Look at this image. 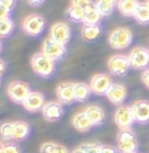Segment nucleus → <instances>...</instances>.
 Wrapping results in <instances>:
<instances>
[{
	"mask_svg": "<svg viewBox=\"0 0 149 153\" xmlns=\"http://www.w3.org/2000/svg\"><path fill=\"white\" fill-rule=\"evenodd\" d=\"M30 64H32L33 71L43 79L51 77L55 72V62L53 59L47 58L43 53L34 54L30 60Z\"/></svg>",
	"mask_w": 149,
	"mask_h": 153,
	"instance_id": "f257e3e1",
	"label": "nucleus"
},
{
	"mask_svg": "<svg viewBox=\"0 0 149 153\" xmlns=\"http://www.w3.org/2000/svg\"><path fill=\"white\" fill-rule=\"evenodd\" d=\"M137 137L132 130H120L116 135V149L120 153H136Z\"/></svg>",
	"mask_w": 149,
	"mask_h": 153,
	"instance_id": "f03ea898",
	"label": "nucleus"
},
{
	"mask_svg": "<svg viewBox=\"0 0 149 153\" xmlns=\"http://www.w3.org/2000/svg\"><path fill=\"white\" fill-rule=\"evenodd\" d=\"M133 33L128 27H116L109 36L110 46L115 50H124L132 43Z\"/></svg>",
	"mask_w": 149,
	"mask_h": 153,
	"instance_id": "7ed1b4c3",
	"label": "nucleus"
},
{
	"mask_svg": "<svg viewBox=\"0 0 149 153\" xmlns=\"http://www.w3.org/2000/svg\"><path fill=\"white\" fill-rule=\"evenodd\" d=\"M44 26H46L44 19L37 13L26 16L22 21V30L29 37H38L44 30Z\"/></svg>",
	"mask_w": 149,
	"mask_h": 153,
	"instance_id": "20e7f679",
	"label": "nucleus"
},
{
	"mask_svg": "<svg viewBox=\"0 0 149 153\" xmlns=\"http://www.w3.org/2000/svg\"><path fill=\"white\" fill-rule=\"evenodd\" d=\"M131 68L130 58L123 54H115L107 60V69L114 76H124Z\"/></svg>",
	"mask_w": 149,
	"mask_h": 153,
	"instance_id": "39448f33",
	"label": "nucleus"
},
{
	"mask_svg": "<svg viewBox=\"0 0 149 153\" xmlns=\"http://www.w3.org/2000/svg\"><path fill=\"white\" fill-rule=\"evenodd\" d=\"M128 58L131 62V68L136 71H145L149 67V50L147 47L139 46L132 48Z\"/></svg>",
	"mask_w": 149,
	"mask_h": 153,
	"instance_id": "423d86ee",
	"label": "nucleus"
},
{
	"mask_svg": "<svg viewBox=\"0 0 149 153\" xmlns=\"http://www.w3.org/2000/svg\"><path fill=\"white\" fill-rule=\"evenodd\" d=\"M114 122L119 130H131V127L133 126L135 120V115L131 106H119L115 110V114H114Z\"/></svg>",
	"mask_w": 149,
	"mask_h": 153,
	"instance_id": "0eeeda50",
	"label": "nucleus"
},
{
	"mask_svg": "<svg viewBox=\"0 0 149 153\" xmlns=\"http://www.w3.org/2000/svg\"><path fill=\"white\" fill-rule=\"evenodd\" d=\"M30 86L24 81H12L7 88V94L15 103H22L30 94Z\"/></svg>",
	"mask_w": 149,
	"mask_h": 153,
	"instance_id": "6e6552de",
	"label": "nucleus"
},
{
	"mask_svg": "<svg viewBox=\"0 0 149 153\" xmlns=\"http://www.w3.org/2000/svg\"><path fill=\"white\" fill-rule=\"evenodd\" d=\"M42 53L47 58L53 59L54 62H58L60 59H63L65 53H67V48H65V45H62L59 42H55L51 38H47V39L43 41Z\"/></svg>",
	"mask_w": 149,
	"mask_h": 153,
	"instance_id": "1a4fd4ad",
	"label": "nucleus"
},
{
	"mask_svg": "<svg viewBox=\"0 0 149 153\" xmlns=\"http://www.w3.org/2000/svg\"><path fill=\"white\" fill-rule=\"evenodd\" d=\"M113 85L111 77L106 74H96L89 81V86L92 89V93L97 96H106L107 90Z\"/></svg>",
	"mask_w": 149,
	"mask_h": 153,
	"instance_id": "9d476101",
	"label": "nucleus"
},
{
	"mask_svg": "<svg viewBox=\"0 0 149 153\" xmlns=\"http://www.w3.org/2000/svg\"><path fill=\"white\" fill-rule=\"evenodd\" d=\"M50 38L55 42L67 45L71 39V27L65 22H55L50 27Z\"/></svg>",
	"mask_w": 149,
	"mask_h": 153,
	"instance_id": "9b49d317",
	"label": "nucleus"
},
{
	"mask_svg": "<svg viewBox=\"0 0 149 153\" xmlns=\"http://www.w3.org/2000/svg\"><path fill=\"white\" fill-rule=\"evenodd\" d=\"M58 101L63 105H71L76 101L75 96V82H62L56 86Z\"/></svg>",
	"mask_w": 149,
	"mask_h": 153,
	"instance_id": "f8f14e48",
	"label": "nucleus"
},
{
	"mask_svg": "<svg viewBox=\"0 0 149 153\" xmlns=\"http://www.w3.org/2000/svg\"><path fill=\"white\" fill-rule=\"evenodd\" d=\"M46 105L44 102V96L39 92H30V94L26 97V100L22 102L24 109L29 113H37L42 111L43 106Z\"/></svg>",
	"mask_w": 149,
	"mask_h": 153,
	"instance_id": "ddd939ff",
	"label": "nucleus"
},
{
	"mask_svg": "<svg viewBox=\"0 0 149 153\" xmlns=\"http://www.w3.org/2000/svg\"><path fill=\"white\" fill-rule=\"evenodd\" d=\"M42 117L47 122H56L63 117V106L60 102L50 101L46 102V105L42 109Z\"/></svg>",
	"mask_w": 149,
	"mask_h": 153,
	"instance_id": "4468645a",
	"label": "nucleus"
},
{
	"mask_svg": "<svg viewBox=\"0 0 149 153\" xmlns=\"http://www.w3.org/2000/svg\"><path fill=\"white\" fill-rule=\"evenodd\" d=\"M106 97L113 105L116 106H122V103L126 101L127 98V89L126 86L122 84H114L110 86V89L107 90Z\"/></svg>",
	"mask_w": 149,
	"mask_h": 153,
	"instance_id": "2eb2a0df",
	"label": "nucleus"
},
{
	"mask_svg": "<svg viewBox=\"0 0 149 153\" xmlns=\"http://www.w3.org/2000/svg\"><path fill=\"white\" fill-rule=\"evenodd\" d=\"M135 115V120L140 124H145L149 122V101L145 100H139L133 102L131 106Z\"/></svg>",
	"mask_w": 149,
	"mask_h": 153,
	"instance_id": "dca6fc26",
	"label": "nucleus"
},
{
	"mask_svg": "<svg viewBox=\"0 0 149 153\" xmlns=\"http://www.w3.org/2000/svg\"><path fill=\"white\" fill-rule=\"evenodd\" d=\"M85 15H84V25H99L102 19V13L99 12V9L97 8L96 3H93L89 7H86L84 9Z\"/></svg>",
	"mask_w": 149,
	"mask_h": 153,
	"instance_id": "f3484780",
	"label": "nucleus"
},
{
	"mask_svg": "<svg viewBox=\"0 0 149 153\" xmlns=\"http://www.w3.org/2000/svg\"><path fill=\"white\" fill-rule=\"evenodd\" d=\"M84 111L89 119H90L93 126H101L103 122H105V111H103L102 107L90 105V106H86Z\"/></svg>",
	"mask_w": 149,
	"mask_h": 153,
	"instance_id": "a211bd4d",
	"label": "nucleus"
},
{
	"mask_svg": "<svg viewBox=\"0 0 149 153\" xmlns=\"http://www.w3.org/2000/svg\"><path fill=\"white\" fill-rule=\"evenodd\" d=\"M72 124L79 132H88L93 127L92 122L85 114V111H80V113L75 114L72 118Z\"/></svg>",
	"mask_w": 149,
	"mask_h": 153,
	"instance_id": "6ab92c4d",
	"label": "nucleus"
},
{
	"mask_svg": "<svg viewBox=\"0 0 149 153\" xmlns=\"http://www.w3.org/2000/svg\"><path fill=\"white\" fill-rule=\"evenodd\" d=\"M30 134V126L26 122L17 120L13 122V137L12 140L15 141H22L29 136Z\"/></svg>",
	"mask_w": 149,
	"mask_h": 153,
	"instance_id": "aec40b11",
	"label": "nucleus"
},
{
	"mask_svg": "<svg viewBox=\"0 0 149 153\" xmlns=\"http://www.w3.org/2000/svg\"><path fill=\"white\" fill-rule=\"evenodd\" d=\"M139 5H140V1H139V0H119L116 8L123 16L133 17Z\"/></svg>",
	"mask_w": 149,
	"mask_h": 153,
	"instance_id": "412c9836",
	"label": "nucleus"
},
{
	"mask_svg": "<svg viewBox=\"0 0 149 153\" xmlns=\"http://www.w3.org/2000/svg\"><path fill=\"white\" fill-rule=\"evenodd\" d=\"M102 32L101 25H84L81 29V37L86 42H92L97 39Z\"/></svg>",
	"mask_w": 149,
	"mask_h": 153,
	"instance_id": "4be33fe9",
	"label": "nucleus"
},
{
	"mask_svg": "<svg viewBox=\"0 0 149 153\" xmlns=\"http://www.w3.org/2000/svg\"><path fill=\"white\" fill-rule=\"evenodd\" d=\"M92 94L90 86L85 82H75V96L77 102H85Z\"/></svg>",
	"mask_w": 149,
	"mask_h": 153,
	"instance_id": "5701e85b",
	"label": "nucleus"
},
{
	"mask_svg": "<svg viewBox=\"0 0 149 153\" xmlns=\"http://www.w3.org/2000/svg\"><path fill=\"white\" fill-rule=\"evenodd\" d=\"M84 15L85 11L80 7H76V5H69L68 9L65 11V16L69 21L72 22H84Z\"/></svg>",
	"mask_w": 149,
	"mask_h": 153,
	"instance_id": "b1692460",
	"label": "nucleus"
},
{
	"mask_svg": "<svg viewBox=\"0 0 149 153\" xmlns=\"http://www.w3.org/2000/svg\"><path fill=\"white\" fill-rule=\"evenodd\" d=\"M119 0H96V5L102 13V16H110L118 5Z\"/></svg>",
	"mask_w": 149,
	"mask_h": 153,
	"instance_id": "393cba45",
	"label": "nucleus"
},
{
	"mask_svg": "<svg viewBox=\"0 0 149 153\" xmlns=\"http://www.w3.org/2000/svg\"><path fill=\"white\" fill-rule=\"evenodd\" d=\"M133 19L139 24H143V25L149 24V5L147 3H140V5L137 7L136 12L133 15Z\"/></svg>",
	"mask_w": 149,
	"mask_h": 153,
	"instance_id": "a878e982",
	"label": "nucleus"
},
{
	"mask_svg": "<svg viewBox=\"0 0 149 153\" xmlns=\"http://www.w3.org/2000/svg\"><path fill=\"white\" fill-rule=\"evenodd\" d=\"M41 153H69L68 149L62 144H58V143H43L42 147H41Z\"/></svg>",
	"mask_w": 149,
	"mask_h": 153,
	"instance_id": "bb28decb",
	"label": "nucleus"
},
{
	"mask_svg": "<svg viewBox=\"0 0 149 153\" xmlns=\"http://www.w3.org/2000/svg\"><path fill=\"white\" fill-rule=\"evenodd\" d=\"M13 29H15V24H13V21L9 19V17L0 20V37L1 38L11 36Z\"/></svg>",
	"mask_w": 149,
	"mask_h": 153,
	"instance_id": "cd10ccee",
	"label": "nucleus"
},
{
	"mask_svg": "<svg viewBox=\"0 0 149 153\" xmlns=\"http://www.w3.org/2000/svg\"><path fill=\"white\" fill-rule=\"evenodd\" d=\"M16 4V0H0V20L9 17V13Z\"/></svg>",
	"mask_w": 149,
	"mask_h": 153,
	"instance_id": "c85d7f7f",
	"label": "nucleus"
},
{
	"mask_svg": "<svg viewBox=\"0 0 149 153\" xmlns=\"http://www.w3.org/2000/svg\"><path fill=\"white\" fill-rule=\"evenodd\" d=\"M0 134L4 140H12L13 137V122H5L0 127Z\"/></svg>",
	"mask_w": 149,
	"mask_h": 153,
	"instance_id": "c756f323",
	"label": "nucleus"
},
{
	"mask_svg": "<svg viewBox=\"0 0 149 153\" xmlns=\"http://www.w3.org/2000/svg\"><path fill=\"white\" fill-rule=\"evenodd\" d=\"M80 147L86 153H101L102 144H99V143H86V144H81Z\"/></svg>",
	"mask_w": 149,
	"mask_h": 153,
	"instance_id": "7c9ffc66",
	"label": "nucleus"
},
{
	"mask_svg": "<svg viewBox=\"0 0 149 153\" xmlns=\"http://www.w3.org/2000/svg\"><path fill=\"white\" fill-rule=\"evenodd\" d=\"M0 153H21V149L19 145L9 143V144H1Z\"/></svg>",
	"mask_w": 149,
	"mask_h": 153,
	"instance_id": "2f4dec72",
	"label": "nucleus"
},
{
	"mask_svg": "<svg viewBox=\"0 0 149 153\" xmlns=\"http://www.w3.org/2000/svg\"><path fill=\"white\" fill-rule=\"evenodd\" d=\"M71 4L76 5V7H80V8L85 9L86 7H89L90 4H93L92 0H71Z\"/></svg>",
	"mask_w": 149,
	"mask_h": 153,
	"instance_id": "473e14b6",
	"label": "nucleus"
},
{
	"mask_svg": "<svg viewBox=\"0 0 149 153\" xmlns=\"http://www.w3.org/2000/svg\"><path fill=\"white\" fill-rule=\"evenodd\" d=\"M141 81H143L145 88L149 89V68L143 71V74H141Z\"/></svg>",
	"mask_w": 149,
	"mask_h": 153,
	"instance_id": "72a5a7b5",
	"label": "nucleus"
},
{
	"mask_svg": "<svg viewBox=\"0 0 149 153\" xmlns=\"http://www.w3.org/2000/svg\"><path fill=\"white\" fill-rule=\"evenodd\" d=\"M101 153H118V149L111 147V145H102Z\"/></svg>",
	"mask_w": 149,
	"mask_h": 153,
	"instance_id": "f704fd0d",
	"label": "nucleus"
},
{
	"mask_svg": "<svg viewBox=\"0 0 149 153\" xmlns=\"http://www.w3.org/2000/svg\"><path fill=\"white\" fill-rule=\"evenodd\" d=\"M27 3H29L30 5H33V7H37V5H41L42 3L44 1V0H26Z\"/></svg>",
	"mask_w": 149,
	"mask_h": 153,
	"instance_id": "c9c22d12",
	"label": "nucleus"
},
{
	"mask_svg": "<svg viewBox=\"0 0 149 153\" xmlns=\"http://www.w3.org/2000/svg\"><path fill=\"white\" fill-rule=\"evenodd\" d=\"M5 72V62L4 60H0V74H4Z\"/></svg>",
	"mask_w": 149,
	"mask_h": 153,
	"instance_id": "e433bc0d",
	"label": "nucleus"
},
{
	"mask_svg": "<svg viewBox=\"0 0 149 153\" xmlns=\"http://www.w3.org/2000/svg\"><path fill=\"white\" fill-rule=\"evenodd\" d=\"M71 153H86L84 149H82L81 147H79V148H76V149H73V151H72Z\"/></svg>",
	"mask_w": 149,
	"mask_h": 153,
	"instance_id": "4c0bfd02",
	"label": "nucleus"
},
{
	"mask_svg": "<svg viewBox=\"0 0 149 153\" xmlns=\"http://www.w3.org/2000/svg\"><path fill=\"white\" fill-rule=\"evenodd\" d=\"M145 3H147V4H148V5H149V0H147V1H145Z\"/></svg>",
	"mask_w": 149,
	"mask_h": 153,
	"instance_id": "58836bf2",
	"label": "nucleus"
},
{
	"mask_svg": "<svg viewBox=\"0 0 149 153\" xmlns=\"http://www.w3.org/2000/svg\"><path fill=\"white\" fill-rule=\"evenodd\" d=\"M136 153H137V152H136Z\"/></svg>",
	"mask_w": 149,
	"mask_h": 153,
	"instance_id": "ea45409f",
	"label": "nucleus"
}]
</instances>
